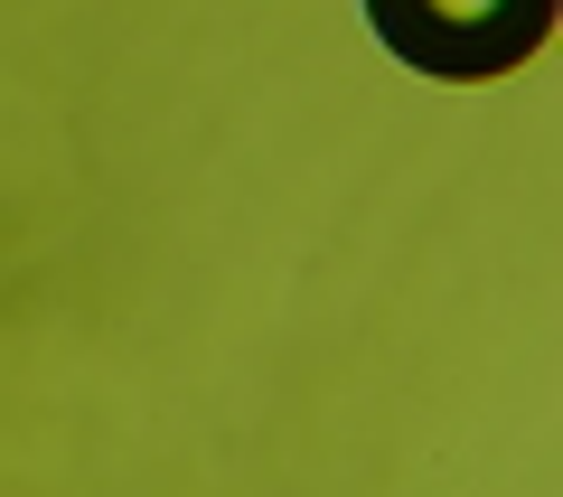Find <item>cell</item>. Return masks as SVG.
Masks as SVG:
<instances>
[{
	"label": "cell",
	"mask_w": 563,
	"mask_h": 497,
	"mask_svg": "<svg viewBox=\"0 0 563 497\" xmlns=\"http://www.w3.org/2000/svg\"><path fill=\"white\" fill-rule=\"evenodd\" d=\"M366 29L413 76L479 85V76L526 66L554 38V0H366Z\"/></svg>",
	"instance_id": "cell-1"
}]
</instances>
